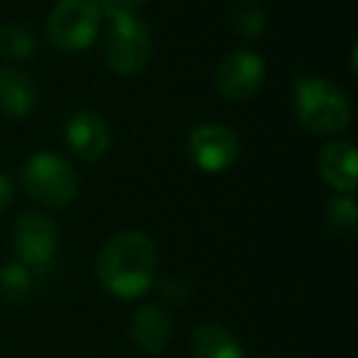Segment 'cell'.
I'll use <instances>...</instances> for the list:
<instances>
[{
    "mask_svg": "<svg viewBox=\"0 0 358 358\" xmlns=\"http://www.w3.org/2000/svg\"><path fill=\"white\" fill-rule=\"evenodd\" d=\"M37 106V86L17 66H0V113L8 118H25Z\"/></svg>",
    "mask_w": 358,
    "mask_h": 358,
    "instance_id": "cell-12",
    "label": "cell"
},
{
    "mask_svg": "<svg viewBox=\"0 0 358 358\" xmlns=\"http://www.w3.org/2000/svg\"><path fill=\"white\" fill-rule=\"evenodd\" d=\"M236 32L245 40H258L265 30V10L255 3H243L234 17Z\"/></svg>",
    "mask_w": 358,
    "mask_h": 358,
    "instance_id": "cell-17",
    "label": "cell"
},
{
    "mask_svg": "<svg viewBox=\"0 0 358 358\" xmlns=\"http://www.w3.org/2000/svg\"><path fill=\"white\" fill-rule=\"evenodd\" d=\"M148 0H99L101 13L103 17L108 20H115V17H123V15H135L140 6H145Z\"/></svg>",
    "mask_w": 358,
    "mask_h": 358,
    "instance_id": "cell-18",
    "label": "cell"
},
{
    "mask_svg": "<svg viewBox=\"0 0 358 358\" xmlns=\"http://www.w3.org/2000/svg\"><path fill=\"white\" fill-rule=\"evenodd\" d=\"M103 25L99 0H57L47 20V40L59 52H84Z\"/></svg>",
    "mask_w": 358,
    "mask_h": 358,
    "instance_id": "cell-4",
    "label": "cell"
},
{
    "mask_svg": "<svg viewBox=\"0 0 358 358\" xmlns=\"http://www.w3.org/2000/svg\"><path fill=\"white\" fill-rule=\"evenodd\" d=\"M37 52V35L20 22L0 25V57L10 62L32 59Z\"/></svg>",
    "mask_w": 358,
    "mask_h": 358,
    "instance_id": "cell-14",
    "label": "cell"
},
{
    "mask_svg": "<svg viewBox=\"0 0 358 358\" xmlns=\"http://www.w3.org/2000/svg\"><path fill=\"white\" fill-rule=\"evenodd\" d=\"M192 356L194 358H245L241 341L221 324H199L192 331Z\"/></svg>",
    "mask_w": 358,
    "mask_h": 358,
    "instance_id": "cell-13",
    "label": "cell"
},
{
    "mask_svg": "<svg viewBox=\"0 0 358 358\" xmlns=\"http://www.w3.org/2000/svg\"><path fill=\"white\" fill-rule=\"evenodd\" d=\"M157 248L143 231H118L110 236L96 258L101 287L118 299H138L155 285Z\"/></svg>",
    "mask_w": 358,
    "mask_h": 358,
    "instance_id": "cell-1",
    "label": "cell"
},
{
    "mask_svg": "<svg viewBox=\"0 0 358 358\" xmlns=\"http://www.w3.org/2000/svg\"><path fill=\"white\" fill-rule=\"evenodd\" d=\"M59 250V226L42 211H27L13 226L15 263L25 265L32 275L47 273Z\"/></svg>",
    "mask_w": 358,
    "mask_h": 358,
    "instance_id": "cell-6",
    "label": "cell"
},
{
    "mask_svg": "<svg viewBox=\"0 0 358 358\" xmlns=\"http://www.w3.org/2000/svg\"><path fill=\"white\" fill-rule=\"evenodd\" d=\"M317 169L331 189L351 194L358 187V150L348 140H331L319 150Z\"/></svg>",
    "mask_w": 358,
    "mask_h": 358,
    "instance_id": "cell-10",
    "label": "cell"
},
{
    "mask_svg": "<svg viewBox=\"0 0 358 358\" xmlns=\"http://www.w3.org/2000/svg\"><path fill=\"white\" fill-rule=\"evenodd\" d=\"M22 187L30 199L62 209L79 196V174L57 152H37L22 167Z\"/></svg>",
    "mask_w": 358,
    "mask_h": 358,
    "instance_id": "cell-3",
    "label": "cell"
},
{
    "mask_svg": "<svg viewBox=\"0 0 358 358\" xmlns=\"http://www.w3.org/2000/svg\"><path fill=\"white\" fill-rule=\"evenodd\" d=\"M64 133L71 152L86 162L106 157L110 150V128L96 110H76L66 123Z\"/></svg>",
    "mask_w": 358,
    "mask_h": 358,
    "instance_id": "cell-9",
    "label": "cell"
},
{
    "mask_svg": "<svg viewBox=\"0 0 358 358\" xmlns=\"http://www.w3.org/2000/svg\"><path fill=\"white\" fill-rule=\"evenodd\" d=\"M292 108L297 123L312 135H338L351 123V101L329 79H294Z\"/></svg>",
    "mask_w": 358,
    "mask_h": 358,
    "instance_id": "cell-2",
    "label": "cell"
},
{
    "mask_svg": "<svg viewBox=\"0 0 358 358\" xmlns=\"http://www.w3.org/2000/svg\"><path fill=\"white\" fill-rule=\"evenodd\" d=\"M327 224L338 234H353L358 224V204L351 194H338L327 204Z\"/></svg>",
    "mask_w": 358,
    "mask_h": 358,
    "instance_id": "cell-16",
    "label": "cell"
},
{
    "mask_svg": "<svg viewBox=\"0 0 358 358\" xmlns=\"http://www.w3.org/2000/svg\"><path fill=\"white\" fill-rule=\"evenodd\" d=\"M13 196H15V187H13L10 177L0 172V214L13 204Z\"/></svg>",
    "mask_w": 358,
    "mask_h": 358,
    "instance_id": "cell-19",
    "label": "cell"
},
{
    "mask_svg": "<svg viewBox=\"0 0 358 358\" xmlns=\"http://www.w3.org/2000/svg\"><path fill=\"white\" fill-rule=\"evenodd\" d=\"M268 66L265 59L253 50H234L219 62L214 84L224 99L248 101L263 89Z\"/></svg>",
    "mask_w": 358,
    "mask_h": 358,
    "instance_id": "cell-7",
    "label": "cell"
},
{
    "mask_svg": "<svg viewBox=\"0 0 358 358\" xmlns=\"http://www.w3.org/2000/svg\"><path fill=\"white\" fill-rule=\"evenodd\" d=\"M189 157L199 169H204L209 174H219L238 162L241 143L229 125L206 123L192 130Z\"/></svg>",
    "mask_w": 358,
    "mask_h": 358,
    "instance_id": "cell-8",
    "label": "cell"
},
{
    "mask_svg": "<svg viewBox=\"0 0 358 358\" xmlns=\"http://www.w3.org/2000/svg\"><path fill=\"white\" fill-rule=\"evenodd\" d=\"M130 334H133V341L140 351L157 356L172 341V317L159 304H143L135 309Z\"/></svg>",
    "mask_w": 358,
    "mask_h": 358,
    "instance_id": "cell-11",
    "label": "cell"
},
{
    "mask_svg": "<svg viewBox=\"0 0 358 358\" xmlns=\"http://www.w3.org/2000/svg\"><path fill=\"white\" fill-rule=\"evenodd\" d=\"M110 27L103 40V59L115 74L133 76L150 62L152 37L150 27L138 15H123L108 20Z\"/></svg>",
    "mask_w": 358,
    "mask_h": 358,
    "instance_id": "cell-5",
    "label": "cell"
},
{
    "mask_svg": "<svg viewBox=\"0 0 358 358\" xmlns=\"http://www.w3.org/2000/svg\"><path fill=\"white\" fill-rule=\"evenodd\" d=\"M32 292V273L20 263H8L0 268V299L20 304Z\"/></svg>",
    "mask_w": 358,
    "mask_h": 358,
    "instance_id": "cell-15",
    "label": "cell"
}]
</instances>
